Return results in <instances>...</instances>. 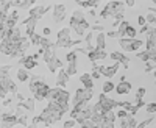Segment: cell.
Here are the masks:
<instances>
[{
	"instance_id": "obj_8",
	"label": "cell",
	"mask_w": 156,
	"mask_h": 128,
	"mask_svg": "<svg viewBox=\"0 0 156 128\" xmlns=\"http://www.w3.org/2000/svg\"><path fill=\"white\" fill-rule=\"evenodd\" d=\"M50 86L47 84V83H42L41 86H39V89L33 94V98L34 100H39V101H42V100H47V95H48V92H50Z\"/></svg>"
},
{
	"instance_id": "obj_1",
	"label": "cell",
	"mask_w": 156,
	"mask_h": 128,
	"mask_svg": "<svg viewBox=\"0 0 156 128\" xmlns=\"http://www.w3.org/2000/svg\"><path fill=\"white\" fill-rule=\"evenodd\" d=\"M58 48H67V47H73V45H78L81 44V39H76V41H72L70 39V28H61L58 31V36H56V42Z\"/></svg>"
},
{
	"instance_id": "obj_13",
	"label": "cell",
	"mask_w": 156,
	"mask_h": 128,
	"mask_svg": "<svg viewBox=\"0 0 156 128\" xmlns=\"http://www.w3.org/2000/svg\"><path fill=\"white\" fill-rule=\"evenodd\" d=\"M36 23H37V19H34V17H27L23 20V25L27 27V37H31L36 31Z\"/></svg>"
},
{
	"instance_id": "obj_35",
	"label": "cell",
	"mask_w": 156,
	"mask_h": 128,
	"mask_svg": "<svg viewBox=\"0 0 156 128\" xmlns=\"http://www.w3.org/2000/svg\"><path fill=\"white\" fill-rule=\"evenodd\" d=\"M75 120L73 119H69V120H64V125H62V128H73L75 126Z\"/></svg>"
},
{
	"instance_id": "obj_47",
	"label": "cell",
	"mask_w": 156,
	"mask_h": 128,
	"mask_svg": "<svg viewBox=\"0 0 156 128\" xmlns=\"http://www.w3.org/2000/svg\"><path fill=\"white\" fill-rule=\"evenodd\" d=\"M154 84H156V83H154Z\"/></svg>"
},
{
	"instance_id": "obj_33",
	"label": "cell",
	"mask_w": 156,
	"mask_h": 128,
	"mask_svg": "<svg viewBox=\"0 0 156 128\" xmlns=\"http://www.w3.org/2000/svg\"><path fill=\"white\" fill-rule=\"evenodd\" d=\"M106 36H108V37H112V39H117V37L120 39V33L117 31V30H111V31H108Z\"/></svg>"
},
{
	"instance_id": "obj_30",
	"label": "cell",
	"mask_w": 156,
	"mask_h": 128,
	"mask_svg": "<svg viewBox=\"0 0 156 128\" xmlns=\"http://www.w3.org/2000/svg\"><path fill=\"white\" fill-rule=\"evenodd\" d=\"M145 87H137V91H136V101L137 100H144V95H145Z\"/></svg>"
},
{
	"instance_id": "obj_44",
	"label": "cell",
	"mask_w": 156,
	"mask_h": 128,
	"mask_svg": "<svg viewBox=\"0 0 156 128\" xmlns=\"http://www.w3.org/2000/svg\"><path fill=\"white\" fill-rule=\"evenodd\" d=\"M89 16H90V17H95V16H97L95 9H89Z\"/></svg>"
},
{
	"instance_id": "obj_46",
	"label": "cell",
	"mask_w": 156,
	"mask_h": 128,
	"mask_svg": "<svg viewBox=\"0 0 156 128\" xmlns=\"http://www.w3.org/2000/svg\"><path fill=\"white\" fill-rule=\"evenodd\" d=\"M48 128H53V126H48Z\"/></svg>"
},
{
	"instance_id": "obj_7",
	"label": "cell",
	"mask_w": 156,
	"mask_h": 128,
	"mask_svg": "<svg viewBox=\"0 0 156 128\" xmlns=\"http://www.w3.org/2000/svg\"><path fill=\"white\" fill-rule=\"evenodd\" d=\"M109 58H111L112 62H120L125 69H128L129 58H128L125 53H122V52H112V53H109Z\"/></svg>"
},
{
	"instance_id": "obj_23",
	"label": "cell",
	"mask_w": 156,
	"mask_h": 128,
	"mask_svg": "<svg viewBox=\"0 0 156 128\" xmlns=\"http://www.w3.org/2000/svg\"><path fill=\"white\" fill-rule=\"evenodd\" d=\"M136 56H137V59H140V61L150 62V52H148V50H140V52L136 53Z\"/></svg>"
},
{
	"instance_id": "obj_16",
	"label": "cell",
	"mask_w": 156,
	"mask_h": 128,
	"mask_svg": "<svg viewBox=\"0 0 156 128\" xmlns=\"http://www.w3.org/2000/svg\"><path fill=\"white\" fill-rule=\"evenodd\" d=\"M16 76H17V80L20 83H27L28 80H31V75L28 73V70L25 69V67H19L17 72H16Z\"/></svg>"
},
{
	"instance_id": "obj_2",
	"label": "cell",
	"mask_w": 156,
	"mask_h": 128,
	"mask_svg": "<svg viewBox=\"0 0 156 128\" xmlns=\"http://www.w3.org/2000/svg\"><path fill=\"white\" fill-rule=\"evenodd\" d=\"M94 97L92 94V89H84V87H78L76 91H75V95H73V100H72V103L73 106L78 105V103H89L90 98Z\"/></svg>"
},
{
	"instance_id": "obj_37",
	"label": "cell",
	"mask_w": 156,
	"mask_h": 128,
	"mask_svg": "<svg viewBox=\"0 0 156 128\" xmlns=\"http://www.w3.org/2000/svg\"><path fill=\"white\" fill-rule=\"evenodd\" d=\"M50 33H51V28L50 27H44L42 28V37H48Z\"/></svg>"
},
{
	"instance_id": "obj_26",
	"label": "cell",
	"mask_w": 156,
	"mask_h": 128,
	"mask_svg": "<svg viewBox=\"0 0 156 128\" xmlns=\"http://www.w3.org/2000/svg\"><path fill=\"white\" fill-rule=\"evenodd\" d=\"M30 41H31V45H36V47L39 48V45H41V41H42V36L37 34V33H34V34L30 37Z\"/></svg>"
},
{
	"instance_id": "obj_29",
	"label": "cell",
	"mask_w": 156,
	"mask_h": 128,
	"mask_svg": "<svg viewBox=\"0 0 156 128\" xmlns=\"http://www.w3.org/2000/svg\"><path fill=\"white\" fill-rule=\"evenodd\" d=\"M151 122H153V116H151V117H148V119H145V120H140V122L137 123V126H136V128H147Z\"/></svg>"
},
{
	"instance_id": "obj_3",
	"label": "cell",
	"mask_w": 156,
	"mask_h": 128,
	"mask_svg": "<svg viewBox=\"0 0 156 128\" xmlns=\"http://www.w3.org/2000/svg\"><path fill=\"white\" fill-rule=\"evenodd\" d=\"M98 106L103 109V112H111V111H114V108L117 106V100H112V98H109L106 94H100L98 95Z\"/></svg>"
},
{
	"instance_id": "obj_34",
	"label": "cell",
	"mask_w": 156,
	"mask_h": 128,
	"mask_svg": "<svg viewBox=\"0 0 156 128\" xmlns=\"http://www.w3.org/2000/svg\"><path fill=\"white\" fill-rule=\"evenodd\" d=\"M137 25L142 28V27H145V25H148L147 23V17H144V16H139L137 17Z\"/></svg>"
},
{
	"instance_id": "obj_48",
	"label": "cell",
	"mask_w": 156,
	"mask_h": 128,
	"mask_svg": "<svg viewBox=\"0 0 156 128\" xmlns=\"http://www.w3.org/2000/svg\"><path fill=\"white\" fill-rule=\"evenodd\" d=\"M114 128H115V126H114Z\"/></svg>"
},
{
	"instance_id": "obj_42",
	"label": "cell",
	"mask_w": 156,
	"mask_h": 128,
	"mask_svg": "<svg viewBox=\"0 0 156 128\" xmlns=\"http://www.w3.org/2000/svg\"><path fill=\"white\" fill-rule=\"evenodd\" d=\"M9 105H11V98L9 97L3 98V106H9Z\"/></svg>"
},
{
	"instance_id": "obj_43",
	"label": "cell",
	"mask_w": 156,
	"mask_h": 128,
	"mask_svg": "<svg viewBox=\"0 0 156 128\" xmlns=\"http://www.w3.org/2000/svg\"><path fill=\"white\" fill-rule=\"evenodd\" d=\"M125 5H126L128 8H133V6L136 5V2H133V0H128V2H125Z\"/></svg>"
},
{
	"instance_id": "obj_21",
	"label": "cell",
	"mask_w": 156,
	"mask_h": 128,
	"mask_svg": "<svg viewBox=\"0 0 156 128\" xmlns=\"http://www.w3.org/2000/svg\"><path fill=\"white\" fill-rule=\"evenodd\" d=\"M90 27H89V22L87 20H83V22H80V25H78V28L75 30V33L78 34V36H83V34H87L86 33V30H89Z\"/></svg>"
},
{
	"instance_id": "obj_10",
	"label": "cell",
	"mask_w": 156,
	"mask_h": 128,
	"mask_svg": "<svg viewBox=\"0 0 156 128\" xmlns=\"http://www.w3.org/2000/svg\"><path fill=\"white\" fill-rule=\"evenodd\" d=\"M119 45L123 52L129 53V52H136L134 48V39H128V37H120L119 39Z\"/></svg>"
},
{
	"instance_id": "obj_5",
	"label": "cell",
	"mask_w": 156,
	"mask_h": 128,
	"mask_svg": "<svg viewBox=\"0 0 156 128\" xmlns=\"http://www.w3.org/2000/svg\"><path fill=\"white\" fill-rule=\"evenodd\" d=\"M48 9H51L50 5H34V6L28 11V14H30V17H34V19L39 20V19H42V16L45 14Z\"/></svg>"
},
{
	"instance_id": "obj_11",
	"label": "cell",
	"mask_w": 156,
	"mask_h": 128,
	"mask_svg": "<svg viewBox=\"0 0 156 128\" xmlns=\"http://www.w3.org/2000/svg\"><path fill=\"white\" fill-rule=\"evenodd\" d=\"M69 73L66 72V69H59L58 70V78H56V87H61L64 89L66 87V84L69 83Z\"/></svg>"
},
{
	"instance_id": "obj_6",
	"label": "cell",
	"mask_w": 156,
	"mask_h": 128,
	"mask_svg": "<svg viewBox=\"0 0 156 128\" xmlns=\"http://www.w3.org/2000/svg\"><path fill=\"white\" fill-rule=\"evenodd\" d=\"M123 6H125L123 2H108V3L105 5V9L109 12V16L114 19L115 14H119V12L123 11Z\"/></svg>"
},
{
	"instance_id": "obj_22",
	"label": "cell",
	"mask_w": 156,
	"mask_h": 128,
	"mask_svg": "<svg viewBox=\"0 0 156 128\" xmlns=\"http://www.w3.org/2000/svg\"><path fill=\"white\" fill-rule=\"evenodd\" d=\"M2 6H0V16H9V8H12L11 6V2H2L0 3Z\"/></svg>"
},
{
	"instance_id": "obj_32",
	"label": "cell",
	"mask_w": 156,
	"mask_h": 128,
	"mask_svg": "<svg viewBox=\"0 0 156 128\" xmlns=\"http://www.w3.org/2000/svg\"><path fill=\"white\" fill-rule=\"evenodd\" d=\"M128 116H129V112H128L126 109H122V108H120L119 111H117V117H119L120 120H123V119H126Z\"/></svg>"
},
{
	"instance_id": "obj_28",
	"label": "cell",
	"mask_w": 156,
	"mask_h": 128,
	"mask_svg": "<svg viewBox=\"0 0 156 128\" xmlns=\"http://www.w3.org/2000/svg\"><path fill=\"white\" fill-rule=\"evenodd\" d=\"M72 19H75L76 22H83V20H86V19H84V14H83V11H80V9H75V11H73Z\"/></svg>"
},
{
	"instance_id": "obj_18",
	"label": "cell",
	"mask_w": 156,
	"mask_h": 128,
	"mask_svg": "<svg viewBox=\"0 0 156 128\" xmlns=\"http://www.w3.org/2000/svg\"><path fill=\"white\" fill-rule=\"evenodd\" d=\"M17 106H22L27 112H33L34 111V98L33 97H28L23 103H17Z\"/></svg>"
},
{
	"instance_id": "obj_39",
	"label": "cell",
	"mask_w": 156,
	"mask_h": 128,
	"mask_svg": "<svg viewBox=\"0 0 156 128\" xmlns=\"http://www.w3.org/2000/svg\"><path fill=\"white\" fill-rule=\"evenodd\" d=\"M90 76H92L94 80H100L101 78V73L98 70H92V72H90Z\"/></svg>"
},
{
	"instance_id": "obj_24",
	"label": "cell",
	"mask_w": 156,
	"mask_h": 128,
	"mask_svg": "<svg viewBox=\"0 0 156 128\" xmlns=\"http://www.w3.org/2000/svg\"><path fill=\"white\" fill-rule=\"evenodd\" d=\"M64 69H66V72L69 73V76H72V75L76 73L78 66H76V62H69V64H67V67H64Z\"/></svg>"
},
{
	"instance_id": "obj_20",
	"label": "cell",
	"mask_w": 156,
	"mask_h": 128,
	"mask_svg": "<svg viewBox=\"0 0 156 128\" xmlns=\"http://www.w3.org/2000/svg\"><path fill=\"white\" fill-rule=\"evenodd\" d=\"M106 34L105 33H98L97 37H95V48H100V50H105V45H106Z\"/></svg>"
},
{
	"instance_id": "obj_9",
	"label": "cell",
	"mask_w": 156,
	"mask_h": 128,
	"mask_svg": "<svg viewBox=\"0 0 156 128\" xmlns=\"http://www.w3.org/2000/svg\"><path fill=\"white\" fill-rule=\"evenodd\" d=\"M106 56H109L105 50H100V48H94V50H90V52L87 53V58L89 61H92V62H97L100 59H105Z\"/></svg>"
},
{
	"instance_id": "obj_31",
	"label": "cell",
	"mask_w": 156,
	"mask_h": 128,
	"mask_svg": "<svg viewBox=\"0 0 156 128\" xmlns=\"http://www.w3.org/2000/svg\"><path fill=\"white\" fill-rule=\"evenodd\" d=\"M66 61H67V64L69 62H76V52H75V50H73V52H69L66 55Z\"/></svg>"
},
{
	"instance_id": "obj_36",
	"label": "cell",
	"mask_w": 156,
	"mask_h": 128,
	"mask_svg": "<svg viewBox=\"0 0 156 128\" xmlns=\"http://www.w3.org/2000/svg\"><path fill=\"white\" fill-rule=\"evenodd\" d=\"M145 73H153V70H154V66H153V62H147L145 64Z\"/></svg>"
},
{
	"instance_id": "obj_27",
	"label": "cell",
	"mask_w": 156,
	"mask_h": 128,
	"mask_svg": "<svg viewBox=\"0 0 156 128\" xmlns=\"http://www.w3.org/2000/svg\"><path fill=\"white\" fill-rule=\"evenodd\" d=\"M145 111H147L148 116H153V114H156V101H150V103H147Z\"/></svg>"
},
{
	"instance_id": "obj_12",
	"label": "cell",
	"mask_w": 156,
	"mask_h": 128,
	"mask_svg": "<svg viewBox=\"0 0 156 128\" xmlns=\"http://www.w3.org/2000/svg\"><path fill=\"white\" fill-rule=\"evenodd\" d=\"M115 92L119 95H128L131 92V83L129 81H119L115 84Z\"/></svg>"
},
{
	"instance_id": "obj_40",
	"label": "cell",
	"mask_w": 156,
	"mask_h": 128,
	"mask_svg": "<svg viewBox=\"0 0 156 128\" xmlns=\"http://www.w3.org/2000/svg\"><path fill=\"white\" fill-rule=\"evenodd\" d=\"M148 31H150V25H145V27H142L139 30V33H148Z\"/></svg>"
},
{
	"instance_id": "obj_15",
	"label": "cell",
	"mask_w": 156,
	"mask_h": 128,
	"mask_svg": "<svg viewBox=\"0 0 156 128\" xmlns=\"http://www.w3.org/2000/svg\"><path fill=\"white\" fill-rule=\"evenodd\" d=\"M80 81L84 89H94V78L90 76V73H83L80 76Z\"/></svg>"
},
{
	"instance_id": "obj_38",
	"label": "cell",
	"mask_w": 156,
	"mask_h": 128,
	"mask_svg": "<svg viewBox=\"0 0 156 128\" xmlns=\"http://www.w3.org/2000/svg\"><path fill=\"white\" fill-rule=\"evenodd\" d=\"M92 30H97L98 33H103L105 27H103V25H100V23H94V25H92Z\"/></svg>"
},
{
	"instance_id": "obj_4",
	"label": "cell",
	"mask_w": 156,
	"mask_h": 128,
	"mask_svg": "<svg viewBox=\"0 0 156 128\" xmlns=\"http://www.w3.org/2000/svg\"><path fill=\"white\" fill-rule=\"evenodd\" d=\"M66 19V5L64 3H55L53 5V22L61 23Z\"/></svg>"
},
{
	"instance_id": "obj_19",
	"label": "cell",
	"mask_w": 156,
	"mask_h": 128,
	"mask_svg": "<svg viewBox=\"0 0 156 128\" xmlns=\"http://www.w3.org/2000/svg\"><path fill=\"white\" fill-rule=\"evenodd\" d=\"M115 91V86H114V81L111 80H105L101 84V94H109V92H114Z\"/></svg>"
},
{
	"instance_id": "obj_25",
	"label": "cell",
	"mask_w": 156,
	"mask_h": 128,
	"mask_svg": "<svg viewBox=\"0 0 156 128\" xmlns=\"http://www.w3.org/2000/svg\"><path fill=\"white\" fill-rule=\"evenodd\" d=\"M136 36H137V30H136L134 27H131V25H129L128 30H126L125 37H128V39H136Z\"/></svg>"
},
{
	"instance_id": "obj_14",
	"label": "cell",
	"mask_w": 156,
	"mask_h": 128,
	"mask_svg": "<svg viewBox=\"0 0 156 128\" xmlns=\"http://www.w3.org/2000/svg\"><path fill=\"white\" fill-rule=\"evenodd\" d=\"M17 120H19V117L16 116L14 112H3V114H2V123L16 126V125H17Z\"/></svg>"
},
{
	"instance_id": "obj_41",
	"label": "cell",
	"mask_w": 156,
	"mask_h": 128,
	"mask_svg": "<svg viewBox=\"0 0 156 128\" xmlns=\"http://www.w3.org/2000/svg\"><path fill=\"white\" fill-rule=\"evenodd\" d=\"M90 39H92V33L89 31V33L86 34V37H84V41H86V44H89V42H90Z\"/></svg>"
},
{
	"instance_id": "obj_17",
	"label": "cell",
	"mask_w": 156,
	"mask_h": 128,
	"mask_svg": "<svg viewBox=\"0 0 156 128\" xmlns=\"http://www.w3.org/2000/svg\"><path fill=\"white\" fill-rule=\"evenodd\" d=\"M120 126H122V128H136V126H137V122H136L134 116H131V114H129L126 119L120 120Z\"/></svg>"
},
{
	"instance_id": "obj_45",
	"label": "cell",
	"mask_w": 156,
	"mask_h": 128,
	"mask_svg": "<svg viewBox=\"0 0 156 128\" xmlns=\"http://www.w3.org/2000/svg\"><path fill=\"white\" fill-rule=\"evenodd\" d=\"M151 75H153V78H154V80H156V69H154V70H153V73H151Z\"/></svg>"
}]
</instances>
